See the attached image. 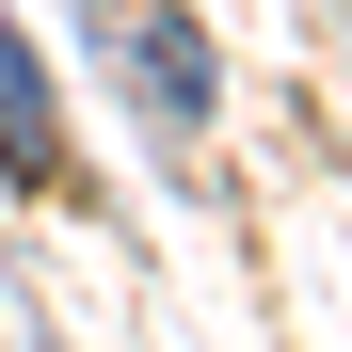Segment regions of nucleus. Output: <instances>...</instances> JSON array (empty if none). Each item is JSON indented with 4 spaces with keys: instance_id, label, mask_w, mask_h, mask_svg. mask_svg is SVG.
I'll list each match as a JSON object with an SVG mask.
<instances>
[{
    "instance_id": "obj_2",
    "label": "nucleus",
    "mask_w": 352,
    "mask_h": 352,
    "mask_svg": "<svg viewBox=\"0 0 352 352\" xmlns=\"http://www.w3.org/2000/svg\"><path fill=\"white\" fill-rule=\"evenodd\" d=\"M0 176H32V192L65 176V129H48V65H32V32H16V16H0Z\"/></svg>"
},
{
    "instance_id": "obj_1",
    "label": "nucleus",
    "mask_w": 352,
    "mask_h": 352,
    "mask_svg": "<svg viewBox=\"0 0 352 352\" xmlns=\"http://www.w3.org/2000/svg\"><path fill=\"white\" fill-rule=\"evenodd\" d=\"M112 48H129V80H144V112H160L176 144H192V129H208V96H224V65H208V32H192V16H129Z\"/></svg>"
}]
</instances>
